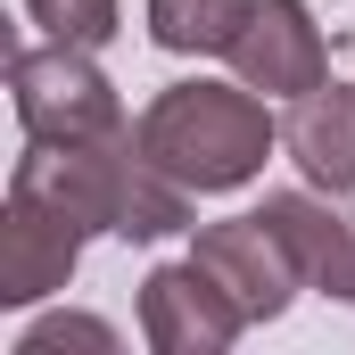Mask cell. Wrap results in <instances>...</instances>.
Segmentation results:
<instances>
[{"label": "cell", "instance_id": "ba28073f", "mask_svg": "<svg viewBox=\"0 0 355 355\" xmlns=\"http://www.w3.org/2000/svg\"><path fill=\"white\" fill-rule=\"evenodd\" d=\"M265 215H272V232L289 240L306 289L355 306V215L339 207V190H314V182L306 190H265Z\"/></svg>", "mask_w": 355, "mask_h": 355}, {"label": "cell", "instance_id": "52a82bcc", "mask_svg": "<svg viewBox=\"0 0 355 355\" xmlns=\"http://www.w3.org/2000/svg\"><path fill=\"white\" fill-rule=\"evenodd\" d=\"M240 331H248V314L232 306V289L198 265V257L157 265L141 281V339L157 355H223Z\"/></svg>", "mask_w": 355, "mask_h": 355}, {"label": "cell", "instance_id": "30bf717a", "mask_svg": "<svg viewBox=\"0 0 355 355\" xmlns=\"http://www.w3.org/2000/svg\"><path fill=\"white\" fill-rule=\"evenodd\" d=\"M141 17H149V42L166 58H223L248 0H141Z\"/></svg>", "mask_w": 355, "mask_h": 355}, {"label": "cell", "instance_id": "8fae6325", "mask_svg": "<svg viewBox=\"0 0 355 355\" xmlns=\"http://www.w3.org/2000/svg\"><path fill=\"white\" fill-rule=\"evenodd\" d=\"M25 17L50 42H75V50H107L124 33V0H25Z\"/></svg>", "mask_w": 355, "mask_h": 355}, {"label": "cell", "instance_id": "7c38bea8", "mask_svg": "<svg viewBox=\"0 0 355 355\" xmlns=\"http://www.w3.org/2000/svg\"><path fill=\"white\" fill-rule=\"evenodd\" d=\"M124 339L99 322V314H42L33 331H17L8 355H116Z\"/></svg>", "mask_w": 355, "mask_h": 355}, {"label": "cell", "instance_id": "6da1fadb", "mask_svg": "<svg viewBox=\"0 0 355 355\" xmlns=\"http://www.w3.org/2000/svg\"><path fill=\"white\" fill-rule=\"evenodd\" d=\"M8 182L58 198L83 232H116V240H174V232H190V198H198L141 149L132 124L107 132V141H67V149L25 141Z\"/></svg>", "mask_w": 355, "mask_h": 355}, {"label": "cell", "instance_id": "3957f363", "mask_svg": "<svg viewBox=\"0 0 355 355\" xmlns=\"http://www.w3.org/2000/svg\"><path fill=\"white\" fill-rule=\"evenodd\" d=\"M8 99H17V132L25 141H50V149H67V141H107V132H124L132 116H124V99L116 83L91 67V50L75 42H42V50H8Z\"/></svg>", "mask_w": 355, "mask_h": 355}, {"label": "cell", "instance_id": "9c48e42d", "mask_svg": "<svg viewBox=\"0 0 355 355\" xmlns=\"http://www.w3.org/2000/svg\"><path fill=\"white\" fill-rule=\"evenodd\" d=\"M281 149L289 166L314 182V190H355V83H314L306 99H289V124H281Z\"/></svg>", "mask_w": 355, "mask_h": 355}, {"label": "cell", "instance_id": "277c9868", "mask_svg": "<svg viewBox=\"0 0 355 355\" xmlns=\"http://www.w3.org/2000/svg\"><path fill=\"white\" fill-rule=\"evenodd\" d=\"M232 75L265 99H306L314 83H331V42L314 25L306 0H248L240 33H232Z\"/></svg>", "mask_w": 355, "mask_h": 355}, {"label": "cell", "instance_id": "5b68a950", "mask_svg": "<svg viewBox=\"0 0 355 355\" xmlns=\"http://www.w3.org/2000/svg\"><path fill=\"white\" fill-rule=\"evenodd\" d=\"M190 257L232 289V306H240L248 322H281V314H289V297L306 289V272H297V257H289V240L272 232L265 207H257V215L198 223V248H190Z\"/></svg>", "mask_w": 355, "mask_h": 355}, {"label": "cell", "instance_id": "7a4b0ae2", "mask_svg": "<svg viewBox=\"0 0 355 355\" xmlns=\"http://www.w3.org/2000/svg\"><path fill=\"white\" fill-rule=\"evenodd\" d=\"M141 149L198 198H223V190H248L265 174V157L281 149V124L265 116V99L248 83H166L149 107H141Z\"/></svg>", "mask_w": 355, "mask_h": 355}, {"label": "cell", "instance_id": "8992f818", "mask_svg": "<svg viewBox=\"0 0 355 355\" xmlns=\"http://www.w3.org/2000/svg\"><path fill=\"white\" fill-rule=\"evenodd\" d=\"M83 240L91 232L58 198L8 182V215H0V306H42L50 289H67L75 265H83Z\"/></svg>", "mask_w": 355, "mask_h": 355}]
</instances>
